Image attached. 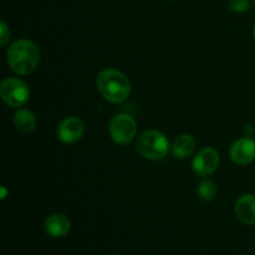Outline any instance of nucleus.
Here are the masks:
<instances>
[{
  "mask_svg": "<svg viewBox=\"0 0 255 255\" xmlns=\"http://www.w3.org/2000/svg\"><path fill=\"white\" fill-rule=\"evenodd\" d=\"M7 64L14 72L29 75L40 62V50L27 39H20L12 42L6 51Z\"/></svg>",
  "mask_w": 255,
  "mask_h": 255,
  "instance_id": "f257e3e1",
  "label": "nucleus"
},
{
  "mask_svg": "<svg viewBox=\"0 0 255 255\" xmlns=\"http://www.w3.org/2000/svg\"><path fill=\"white\" fill-rule=\"evenodd\" d=\"M96 85L105 100L112 104L124 102L131 94L128 77L117 69H105L97 75Z\"/></svg>",
  "mask_w": 255,
  "mask_h": 255,
  "instance_id": "f03ea898",
  "label": "nucleus"
},
{
  "mask_svg": "<svg viewBox=\"0 0 255 255\" xmlns=\"http://www.w3.org/2000/svg\"><path fill=\"white\" fill-rule=\"evenodd\" d=\"M136 149L146 159L159 161L168 154L169 142L162 132L157 129H147L137 138Z\"/></svg>",
  "mask_w": 255,
  "mask_h": 255,
  "instance_id": "7ed1b4c3",
  "label": "nucleus"
},
{
  "mask_svg": "<svg viewBox=\"0 0 255 255\" xmlns=\"http://www.w3.org/2000/svg\"><path fill=\"white\" fill-rule=\"evenodd\" d=\"M0 96L10 107H22L30 97V89L25 81L17 77H7L0 85Z\"/></svg>",
  "mask_w": 255,
  "mask_h": 255,
  "instance_id": "20e7f679",
  "label": "nucleus"
},
{
  "mask_svg": "<svg viewBox=\"0 0 255 255\" xmlns=\"http://www.w3.org/2000/svg\"><path fill=\"white\" fill-rule=\"evenodd\" d=\"M109 132L115 143L125 146L136 137L137 124L129 115L119 114L110 121Z\"/></svg>",
  "mask_w": 255,
  "mask_h": 255,
  "instance_id": "39448f33",
  "label": "nucleus"
},
{
  "mask_svg": "<svg viewBox=\"0 0 255 255\" xmlns=\"http://www.w3.org/2000/svg\"><path fill=\"white\" fill-rule=\"evenodd\" d=\"M221 162L218 151L213 147H204L199 149L198 153L192 161V169L196 174L201 177L211 176L217 171Z\"/></svg>",
  "mask_w": 255,
  "mask_h": 255,
  "instance_id": "423d86ee",
  "label": "nucleus"
},
{
  "mask_svg": "<svg viewBox=\"0 0 255 255\" xmlns=\"http://www.w3.org/2000/svg\"><path fill=\"white\" fill-rule=\"evenodd\" d=\"M85 124L80 117L70 116L62 120L57 126V137L67 144L76 143L84 137Z\"/></svg>",
  "mask_w": 255,
  "mask_h": 255,
  "instance_id": "0eeeda50",
  "label": "nucleus"
},
{
  "mask_svg": "<svg viewBox=\"0 0 255 255\" xmlns=\"http://www.w3.org/2000/svg\"><path fill=\"white\" fill-rule=\"evenodd\" d=\"M232 161L238 166L251 164L255 159V139L251 137L239 138L232 144L229 151Z\"/></svg>",
  "mask_w": 255,
  "mask_h": 255,
  "instance_id": "6e6552de",
  "label": "nucleus"
},
{
  "mask_svg": "<svg viewBox=\"0 0 255 255\" xmlns=\"http://www.w3.org/2000/svg\"><path fill=\"white\" fill-rule=\"evenodd\" d=\"M236 214L242 223L247 226L255 224V194L247 193L236 202Z\"/></svg>",
  "mask_w": 255,
  "mask_h": 255,
  "instance_id": "1a4fd4ad",
  "label": "nucleus"
},
{
  "mask_svg": "<svg viewBox=\"0 0 255 255\" xmlns=\"http://www.w3.org/2000/svg\"><path fill=\"white\" fill-rule=\"evenodd\" d=\"M71 229V222L65 214L54 213L45 221V231L52 238H62L67 236Z\"/></svg>",
  "mask_w": 255,
  "mask_h": 255,
  "instance_id": "9d476101",
  "label": "nucleus"
},
{
  "mask_svg": "<svg viewBox=\"0 0 255 255\" xmlns=\"http://www.w3.org/2000/svg\"><path fill=\"white\" fill-rule=\"evenodd\" d=\"M197 142L191 134H181L173 141L171 146V152L176 158L183 159L191 156L196 149Z\"/></svg>",
  "mask_w": 255,
  "mask_h": 255,
  "instance_id": "9b49d317",
  "label": "nucleus"
},
{
  "mask_svg": "<svg viewBox=\"0 0 255 255\" xmlns=\"http://www.w3.org/2000/svg\"><path fill=\"white\" fill-rule=\"evenodd\" d=\"M14 124L20 132H22V133H30L36 127V117L29 110L20 109L15 114Z\"/></svg>",
  "mask_w": 255,
  "mask_h": 255,
  "instance_id": "f8f14e48",
  "label": "nucleus"
},
{
  "mask_svg": "<svg viewBox=\"0 0 255 255\" xmlns=\"http://www.w3.org/2000/svg\"><path fill=\"white\" fill-rule=\"evenodd\" d=\"M217 192H218L217 191V186L211 179H204V181H202L198 184V188H197V193H198L199 198L206 202L213 201L217 196Z\"/></svg>",
  "mask_w": 255,
  "mask_h": 255,
  "instance_id": "ddd939ff",
  "label": "nucleus"
},
{
  "mask_svg": "<svg viewBox=\"0 0 255 255\" xmlns=\"http://www.w3.org/2000/svg\"><path fill=\"white\" fill-rule=\"evenodd\" d=\"M228 6L232 11L242 14L251 9V0H229Z\"/></svg>",
  "mask_w": 255,
  "mask_h": 255,
  "instance_id": "4468645a",
  "label": "nucleus"
},
{
  "mask_svg": "<svg viewBox=\"0 0 255 255\" xmlns=\"http://www.w3.org/2000/svg\"><path fill=\"white\" fill-rule=\"evenodd\" d=\"M0 34H1L0 42H1L2 46H5V45L7 44V41L10 40V35H11V32H10V27L7 26L5 21L0 22Z\"/></svg>",
  "mask_w": 255,
  "mask_h": 255,
  "instance_id": "2eb2a0df",
  "label": "nucleus"
},
{
  "mask_svg": "<svg viewBox=\"0 0 255 255\" xmlns=\"http://www.w3.org/2000/svg\"><path fill=\"white\" fill-rule=\"evenodd\" d=\"M1 189H2V196H1V198L4 199L5 197H6V189H5V187H4V186L1 187Z\"/></svg>",
  "mask_w": 255,
  "mask_h": 255,
  "instance_id": "dca6fc26",
  "label": "nucleus"
},
{
  "mask_svg": "<svg viewBox=\"0 0 255 255\" xmlns=\"http://www.w3.org/2000/svg\"><path fill=\"white\" fill-rule=\"evenodd\" d=\"M253 36H254V39H255V25H254V29H253Z\"/></svg>",
  "mask_w": 255,
  "mask_h": 255,
  "instance_id": "f3484780",
  "label": "nucleus"
},
{
  "mask_svg": "<svg viewBox=\"0 0 255 255\" xmlns=\"http://www.w3.org/2000/svg\"><path fill=\"white\" fill-rule=\"evenodd\" d=\"M169 1H176V0H169Z\"/></svg>",
  "mask_w": 255,
  "mask_h": 255,
  "instance_id": "a211bd4d",
  "label": "nucleus"
},
{
  "mask_svg": "<svg viewBox=\"0 0 255 255\" xmlns=\"http://www.w3.org/2000/svg\"><path fill=\"white\" fill-rule=\"evenodd\" d=\"M114 255H119V254H114Z\"/></svg>",
  "mask_w": 255,
  "mask_h": 255,
  "instance_id": "6ab92c4d",
  "label": "nucleus"
},
{
  "mask_svg": "<svg viewBox=\"0 0 255 255\" xmlns=\"http://www.w3.org/2000/svg\"><path fill=\"white\" fill-rule=\"evenodd\" d=\"M253 1H254V2H255V0H253Z\"/></svg>",
  "mask_w": 255,
  "mask_h": 255,
  "instance_id": "aec40b11",
  "label": "nucleus"
},
{
  "mask_svg": "<svg viewBox=\"0 0 255 255\" xmlns=\"http://www.w3.org/2000/svg\"><path fill=\"white\" fill-rule=\"evenodd\" d=\"M243 255H246V254H243Z\"/></svg>",
  "mask_w": 255,
  "mask_h": 255,
  "instance_id": "412c9836",
  "label": "nucleus"
}]
</instances>
